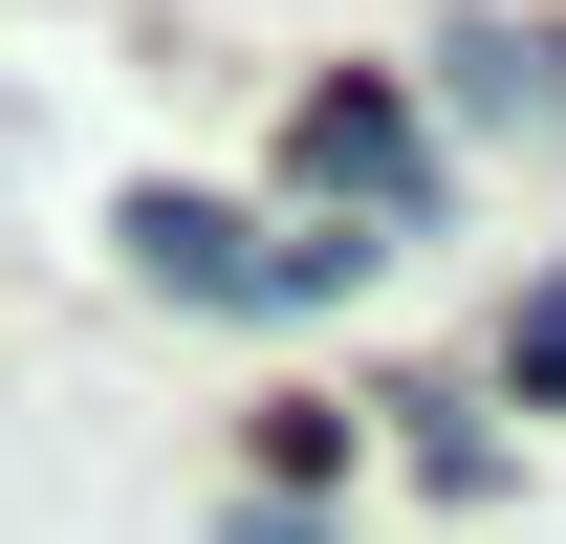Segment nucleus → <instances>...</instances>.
Masks as SVG:
<instances>
[{
	"label": "nucleus",
	"mask_w": 566,
	"mask_h": 544,
	"mask_svg": "<svg viewBox=\"0 0 566 544\" xmlns=\"http://www.w3.org/2000/svg\"><path fill=\"white\" fill-rule=\"evenodd\" d=\"M436 109H480V132H545V153H566V22H458V44H436Z\"/></svg>",
	"instance_id": "7ed1b4c3"
},
{
	"label": "nucleus",
	"mask_w": 566,
	"mask_h": 544,
	"mask_svg": "<svg viewBox=\"0 0 566 544\" xmlns=\"http://www.w3.org/2000/svg\"><path fill=\"white\" fill-rule=\"evenodd\" d=\"M305 197H349V218H436V132H415V87H370V66H327L305 87Z\"/></svg>",
	"instance_id": "f03ea898"
},
{
	"label": "nucleus",
	"mask_w": 566,
	"mask_h": 544,
	"mask_svg": "<svg viewBox=\"0 0 566 544\" xmlns=\"http://www.w3.org/2000/svg\"><path fill=\"white\" fill-rule=\"evenodd\" d=\"M501 370H523V393H566V283H523V327H501Z\"/></svg>",
	"instance_id": "20e7f679"
},
{
	"label": "nucleus",
	"mask_w": 566,
	"mask_h": 544,
	"mask_svg": "<svg viewBox=\"0 0 566 544\" xmlns=\"http://www.w3.org/2000/svg\"><path fill=\"white\" fill-rule=\"evenodd\" d=\"M109 240H132L153 305H349V283H370V240H262L240 197H132Z\"/></svg>",
	"instance_id": "f257e3e1"
}]
</instances>
